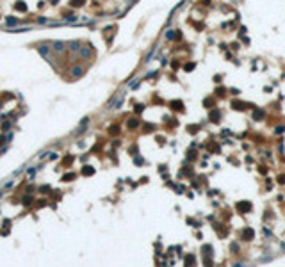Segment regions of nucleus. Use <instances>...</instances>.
Wrapping results in <instances>:
<instances>
[{
    "mask_svg": "<svg viewBox=\"0 0 285 267\" xmlns=\"http://www.w3.org/2000/svg\"><path fill=\"white\" fill-rule=\"evenodd\" d=\"M80 73H82V68H73V70H71V75H73V77H78Z\"/></svg>",
    "mask_w": 285,
    "mask_h": 267,
    "instance_id": "f03ea898",
    "label": "nucleus"
},
{
    "mask_svg": "<svg viewBox=\"0 0 285 267\" xmlns=\"http://www.w3.org/2000/svg\"><path fill=\"white\" fill-rule=\"evenodd\" d=\"M6 22H7V25H14V23H20V20H16V18H7Z\"/></svg>",
    "mask_w": 285,
    "mask_h": 267,
    "instance_id": "7ed1b4c3",
    "label": "nucleus"
},
{
    "mask_svg": "<svg viewBox=\"0 0 285 267\" xmlns=\"http://www.w3.org/2000/svg\"><path fill=\"white\" fill-rule=\"evenodd\" d=\"M128 127H130V128H132V127H137V121H135V119H134V121H128Z\"/></svg>",
    "mask_w": 285,
    "mask_h": 267,
    "instance_id": "39448f33",
    "label": "nucleus"
},
{
    "mask_svg": "<svg viewBox=\"0 0 285 267\" xmlns=\"http://www.w3.org/2000/svg\"><path fill=\"white\" fill-rule=\"evenodd\" d=\"M14 7H16L18 11H23V13L27 11V6H25V2H16V6H14Z\"/></svg>",
    "mask_w": 285,
    "mask_h": 267,
    "instance_id": "f257e3e1",
    "label": "nucleus"
},
{
    "mask_svg": "<svg viewBox=\"0 0 285 267\" xmlns=\"http://www.w3.org/2000/svg\"><path fill=\"white\" fill-rule=\"evenodd\" d=\"M193 68H194V64H193V63H191V64H185V71H191Z\"/></svg>",
    "mask_w": 285,
    "mask_h": 267,
    "instance_id": "20e7f679",
    "label": "nucleus"
}]
</instances>
